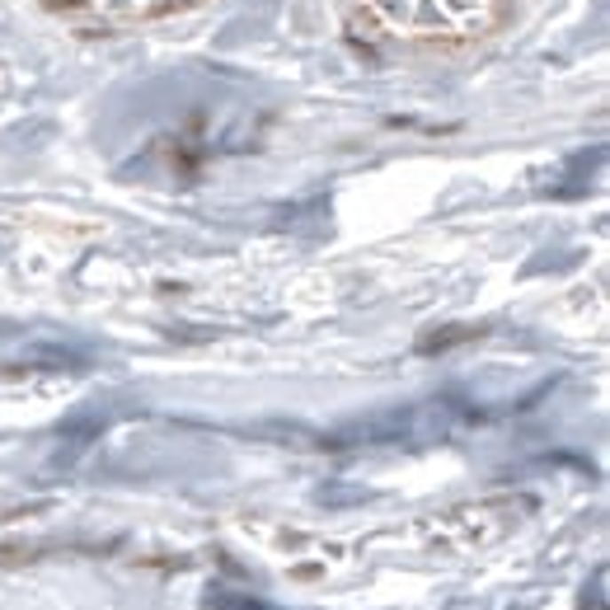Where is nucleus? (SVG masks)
Returning a JSON list of instances; mask_svg holds the SVG:
<instances>
[{
    "mask_svg": "<svg viewBox=\"0 0 610 610\" xmlns=\"http://www.w3.org/2000/svg\"><path fill=\"white\" fill-rule=\"evenodd\" d=\"M517 0H343L353 43L400 52H465L503 33Z\"/></svg>",
    "mask_w": 610,
    "mask_h": 610,
    "instance_id": "nucleus-1",
    "label": "nucleus"
},
{
    "mask_svg": "<svg viewBox=\"0 0 610 610\" xmlns=\"http://www.w3.org/2000/svg\"><path fill=\"white\" fill-rule=\"evenodd\" d=\"M207 0H38L43 14L61 20L66 28H85V33H123V28H141L155 20H174L188 14Z\"/></svg>",
    "mask_w": 610,
    "mask_h": 610,
    "instance_id": "nucleus-2",
    "label": "nucleus"
}]
</instances>
